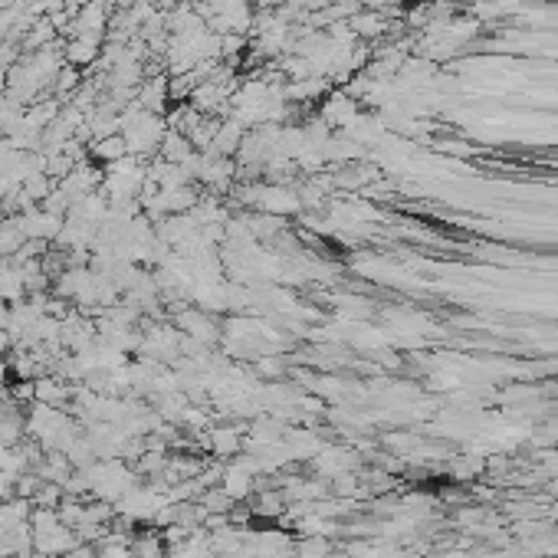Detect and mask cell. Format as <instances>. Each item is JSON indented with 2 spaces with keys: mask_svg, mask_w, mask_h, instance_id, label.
I'll use <instances>...</instances> for the list:
<instances>
[{
  "mask_svg": "<svg viewBox=\"0 0 558 558\" xmlns=\"http://www.w3.org/2000/svg\"><path fill=\"white\" fill-rule=\"evenodd\" d=\"M23 244H27V234L21 230L17 217L0 221V260H13L23 250Z\"/></svg>",
  "mask_w": 558,
  "mask_h": 558,
  "instance_id": "2",
  "label": "cell"
},
{
  "mask_svg": "<svg viewBox=\"0 0 558 558\" xmlns=\"http://www.w3.org/2000/svg\"><path fill=\"white\" fill-rule=\"evenodd\" d=\"M66 558H96V546H92V542H79Z\"/></svg>",
  "mask_w": 558,
  "mask_h": 558,
  "instance_id": "4",
  "label": "cell"
},
{
  "mask_svg": "<svg viewBox=\"0 0 558 558\" xmlns=\"http://www.w3.org/2000/svg\"><path fill=\"white\" fill-rule=\"evenodd\" d=\"M11 346H13L11 335H7V332H4V329H0V362H4V355H7V352H11Z\"/></svg>",
  "mask_w": 558,
  "mask_h": 558,
  "instance_id": "5",
  "label": "cell"
},
{
  "mask_svg": "<svg viewBox=\"0 0 558 558\" xmlns=\"http://www.w3.org/2000/svg\"><path fill=\"white\" fill-rule=\"evenodd\" d=\"M125 154H129V145H125V135H102L99 142L92 145V158H99L105 164H115L122 162Z\"/></svg>",
  "mask_w": 558,
  "mask_h": 558,
  "instance_id": "3",
  "label": "cell"
},
{
  "mask_svg": "<svg viewBox=\"0 0 558 558\" xmlns=\"http://www.w3.org/2000/svg\"><path fill=\"white\" fill-rule=\"evenodd\" d=\"M30 532H33V548L43 558H66L72 548L79 546V536L62 522L56 509H33Z\"/></svg>",
  "mask_w": 558,
  "mask_h": 558,
  "instance_id": "1",
  "label": "cell"
}]
</instances>
